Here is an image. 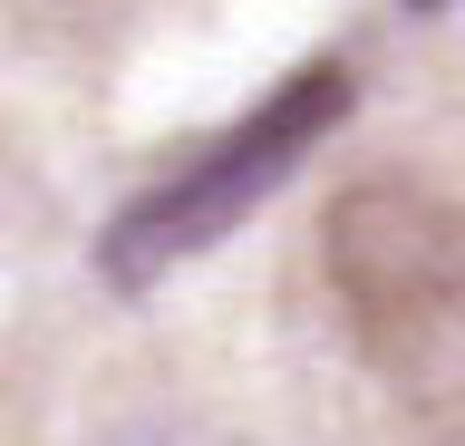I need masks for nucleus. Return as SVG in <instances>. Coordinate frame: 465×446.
<instances>
[{
    "instance_id": "obj_1",
    "label": "nucleus",
    "mask_w": 465,
    "mask_h": 446,
    "mask_svg": "<svg viewBox=\"0 0 465 446\" xmlns=\"http://www.w3.org/2000/svg\"><path fill=\"white\" fill-rule=\"evenodd\" d=\"M340 117H349V68H340V59L291 68V78L262 97L252 117H232L223 136L194 155V165H174L165 184H145L136 204L116 213L107 243H97V272H107L116 292L165 282L174 263H194L203 243H223L232 223H242V213H252V204H262V194H272V184H282Z\"/></svg>"
},
{
    "instance_id": "obj_2",
    "label": "nucleus",
    "mask_w": 465,
    "mask_h": 446,
    "mask_svg": "<svg viewBox=\"0 0 465 446\" xmlns=\"http://www.w3.org/2000/svg\"><path fill=\"white\" fill-rule=\"evenodd\" d=\"M407 10H446V0H407Z\"/></svg>"
}]
</instances>
